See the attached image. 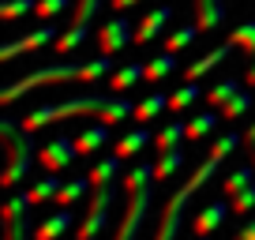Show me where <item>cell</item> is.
<instances>
[{"label": "cell", "instance_id": "cell-32", "mask_svg": "<svg viewBox=\"0 0 255 240\" xmlns=\"http://www.w3.org/2000/svg\"><path fill=\"white\" fill-rule=\"evenodd\" d=\"M237 94H240V79H222L218 87H210V90H207V102L222 109V105H225V102H233Z\"/></svg>", "mask_w": 255, "mask_h": 240}, {"label": "cell", "instance_id": "cell-41", "mask_svg": "<svg viewBox=\"0 0 255 240\" xmlns=\"http://www.w3.org/2000/svg\"><path fill=\"white\" fill-rule=\"evenodd\" d=\"M244 83H248V87H255V60H252V68H248V75H244Z\"/></svg>", "mask_w": 255, "mask_h": 240}, {"label": "cell", "instance_id": "cell-30", "mask_svg": "<svg viewBox=\"0 0 255 240\" xmlns=\"http://www.w3.org/2000/svg\"><path fill=\"white\" fill-rule=\"evenodd\" d=\"M229 41L244 56H252V60H255V19H252V23H240L237 30H229Z\"/></svg>", "mask_w": 255, "mask_h": 240}, {"label": "cell", "instance_id": "cell-9", "mask_svg": "<svg viewBox=\"0 0 255 240\" xmlns=\"http://www.w3.org/2000/svg\"><path fill=\"white\" fill-rule=\"evenodd\" d=\"M75 158H79V150H75V139H68V135H56L53 143H45L38 150V161H41L45 173H60V169H68Z\"/></svg>", "mask_w": 255, "mask_h": 240}, {"label": "cell", "instance_id": "cell-40", "mask_svg": "<svg viewBox=\"0 0 255 240\" xmlns=\"http://www.w3.org/2000/svg\"><path fill=\"white\" fill-rule=\"evenodd\" d=\"M109 4H113V11H117V15H120V11H128V8H135L139 0H109Z\"/></svg>", "mask_w": 255, "mask_h": 240}, {"label": "cell", "instance_id": "cell-37", "mask_svg": "<svg viewBox=\"0 0 255 240\" xmlns=\"http://www.w3.org/2000/svg\"><path fill=\"white\" fill-rule=\"evenodd\" d=\"M98 4H102V0H75V8H72V23H83V26H87L90 19L98 15Z\"/></svg>", "mask_w": 255, "mask_h": 240}, {"label": "cell", "instance_id": "cell-13", "mask_svg": "<svg viewBox=\"0 0 255 240\" xmlns=\"http://www.w3.org/2000/svg\"><path fill=\"white\" fill-rule=\"evenodd\" d=\"M233 49H237V45H233V41H225V45H218V49H210V53H203L199 60H195V64H188V68H184V83H195V79H203L207 72H214V68L222 64V60L233 53Z\"/></svg>", "mask_w": 255, "mask_h": 240}, {"label": "cell", "instance_id": "cell-42", "mask_svg": "<svg viewBox=\"0 0 255 240\" xmlns=\"http://www.w3.org/2000/svg\"><path fill=\"white\" fill-rule=\"evenodd\" d=\"M199 240H207V237H199Z\"/></svg>", "mask_w": 255, "mask_h": 240}, {"label": "cell", "instance_id": "cell-31", "mask_svg": "<svg viewBox=\"0 0 255 240\" xmlns=\"http://www.w3.org/2000/svg\"><path fill=\"white\" fill-rule=\"evenodd\" d=\"M199 34H203L199 23H188V26H180V30H173V34L165 38V53H180V49H188Z\"/></svg>", "mask_w": 255, "mask_h": 240}, {"label": "cell", "instance_id": "cell-29", "mask_svg": "<svg viewBox=\"0 0 255 240\" xmlns=\"http://www.w3.org/2000/svg\"><path fill=\"white\" fill-rule=\"evenodd\" d=\"M56 192H60V180H56V173H49L45 180H38L34 188H26V195H30L34 207H45L49 199H56Z\"/></svg>", "mask_w": 255, "mask_h": 240}, {"label": "cell", "instance_id": "cell-35", "mask_svg": "<svg viewBox=\"0 0 255 240\" xmlns=\"http://www.w3.org/2000/svg\"><path fill=\"white\" fill-rule=\"evenodd\" d=\"M38 8V0H8L4 8H0V15L8 19V23H15L19 15H26V11H34Z\"/></svg>", "mask_w": 255, "mask_h": 240}, {"label": "cell", "instance_id": "cell-15", "mask_svg": "<svg viewBox=\"0 0 255 240\" xmlns=\"http://www.w3.org/2000/svg\"><path fill=\"white\" fill-rule=\"evenodd\" d=\"M105 143H109V124H102V120H98L94 128H87V131H79V135H75V150H79V158L98 154Z\"/></svg>", "mask_w": 255, "mask_h": 240}, {"label": "cell", "instance_id": "cell-34", "mask_svg": "<svg viewBox=\"0 0 255 240\" xmlns=\"http://www.w3.org/2000/svg\"><path fill=\"white\" fill-rule=\"evenodd\" d=\"M229 207H233V214H248V210H255V184H248V188H240V192L237 195H233V203H229Z\"/></svg>", "mask_w": 255, "mask_h": 240}, {"label": "cell", "instance_id": "cell-5", "mask_svg": "<svg viewBox=\"0 0 255 240\" xmlns=\"http://www.w3.org/2000/svg\"><path fill=\"white\" fill-rule=\"evenodd\" d=\"M0 139H4V154H8V165H4V176L0 184L4 188H15L19 176L30 173V161H34V131H26L23 124L15 120H0Z\"/></svg>", "mask_w": 255, "mask_h": 240}, {"label": "cell", "instance_id": "cell-27", "mask_svg": "<svg viewBox=\"0 0 255 240\" xmlns=\"http://www.w3.org/2000/svg\"><path fill=\"white\" fill-rule=\"evenodd\" d=\"M117 173H120V158H117V154H109V158H102L94 169H90V184H94V188H105V184H113V180H117Z\"/></svg>", "mask_w": 255, "mask_h": 240}, {"label": "cell", "instance_id": "cell-23", "mask_svg": "<svg viewBox=\"0 0 255 240\" xmlns=\"http://www.w3.org/2000/svg\"><path fill=\"white\" fill-rule=\"evenodd\" d=\"M176 53H161V56H154V60H146V83H165L169 75L176 72Z\"/></svg>", "mask_w": 255, "mask_h": 240}, {"label": "cell", "instance_id": "cell-38", "mask_svg": "<svg viewBox=\"0 0 255 240\" xmlns=\"http://www.w3.org/2000/svg\"><path fill=\"white\" fill-rule=\"evenodd\" d=\"M244 150H248V161L255 165V124H252V128L244 131Z\"/></svg>", "mask_w": 255, "mask_h": 240}, {"label": "cell", "instance_id": "cell-2", "mask_svg": "<svg viewBox=\"0 0 255 240\" xmlns=\"http://www.w3.org/2000/svg\"><path fill=\"white\" fill-rule=\"evenodd\" d=\"M240 143H244V135H240V131H229V135H222L218 143H210L207 158H203L199 169L191 173V180L180 188V192L169 195V203H165V210H161V222H158V233H154V240H176V233H180V214H184V207H188V199L199 192L203 184H207L210 176L218 173V165H222V161L229 158V154L237 150Z\"/></svg>", "mask_w": 255, "mask_h": 240}, {"label": "cell", "instance_id": "cell-24", "mask_svg": "<svg viewBox=\"0 0 255 240\" xmlns=\"http://www.w3.org/2000/svg\"><path fill=\"white\" fill-rule=\"evenodd\" d=\"M83 41H87V26H83V23H72L68 30L60 34V38L53 41V49H56V56H72Z\"/></svg>", "mask_w": 255, "mask_h": 240}, {"label": "cell", "instance_id": "cell-19", "mask_svg": "<svg viewBox=\"0 0 255 240\" xmlns=\"http://www.w3.org/2000/svg\"><path fill=\"white\" fill-rule=\"evenodd\" d=\"M146 143H150V131H146L143 124H139V128L124 131V135L117 139V146H113V154H117V158L124 161V158H131V154H139V150H143Z\"/></svg>", "mask_w": 255, "mask_h": 240}, {"label": "cell", "instance_id": "cell-26", "mask_svg": "<svg viewBox=\"0 0 255 240\" xmlns=\"http://www.w3.org/2000/svg\"><path fill=\"white\" fill-rule=\"evenodd\" d=\"M248 184H255V165H252V161H248V165H237L229 176H225V180H222V192L233 199V195H237L240 188H248Z\"/></svg>", "mask_w": 255, "mask_h": 240}, {"label": "cell", "instance_id": "cell-20", "mask_svg": "<svg viewBox=\"0 0 255 240\" xmlns=\"http://www.w3.org/2000/svg\"><path fill=\"white\" fill-rule=\"evenodd\" d=\"M199 98H203V87H199V83H184L180 90H173V94H169V113L184 117V113L199 102Z\"/></svg>", "mask_w": 255, "mask_h": 240}, {"label": "cell", "instance_id": "cell-17", "mask_svg": "<svg viewBox=\"0 0 255 240\" xmlns=\"http://www.w3.org/2000/svg\"><path fill=\"white\" fill-rule=\"evenodd\" d=\"M184 139H188V120L176 117V120H169L165 128L154 135V150H158V154H161V150H173V146H180Z\"/></svg>", "mask_w": 255, "mask_h": 240}, {"label": "cell", "instance_id": "cell-8", "mask_svg": "<svg viewBox=\"0 0 255 240\" xmlns=\"http://www.w3.org/2000/svg\"><path fill=\"white\" fill-rule=\"evenodd\" d=\"M60 38V30H56L53 23H41L38 30H30V34H23V38H15V41H8V45L0 49V60H15L19 53H38V49H45V45H53V41Z\"/></svg>", "mask_w": 255, "mask_h": 240}, {"label": "cell", "instance_id": "cell-39", "mask_svg": "<svg viewBox=\"0 0 255 240\" xmlns=\"http://www.w3.org/2000/svg\"><path fill=\"white\" fill-rule=\"evenodd\" d=\"M233 240H255V218H252L248 225H240V229L233 233Z\"/></svg>", "mask_w": 255, "mask_h": 240}, {"label": "cell", "instance_id": "cell-21", "mask_svg": "<svg viewBox=\"0 0 255 240\" xmlns=\"http://www.w3.org/2000/svg\"><path fill=\"white\" fill-rule=\"evenodd\" d=\"M222 19H225L222 0H195V23H199V30H214Z\"/></svg>", "mask_w": 255, "mask_h": 240}, {"label": "cell", "instance_id": "cell-18", "mask_svg": "<svg viewBox=\"0 0 255 240\" xmlns=\"http://www.w3.org/2000/svg\"><path fill=\"white\" fill-rule=\"evenodd\" d=\"M87 192H94V184H90V173L87 176H72L68 184H60V192H56V207H75V203L83 199Z\"/></svg>", "mask_w": 255, "mask_h": 240}, {"label": "cell", "instance_id": "cell-14", "mask_svg": "<svg viewBox=\"0 0 255 240\" xmlns=\"http://www.w3.org/2000/svg\"><path fill=\"white\" fill-rule=\"evenodd\" d=\"M229 203H207V207L195 214V222H191V229H195V237H210V233L218 229V225L229 218Z\"/></svg>", "mask_w": 255, "mask_h": 240}, {"label": "cell", "instance_id": "cell-12", "mask_svg": "<svg viewBox=\"0 0 255 240\" xmlns=\"http://www.w3.org/2000/svg\"><path fill=\"white\" fill-rule=\"evenodd\" d=\"M75 225V214H72V207H56L53 214L45 218V222L34 229V240H60L64 233Z\"/></svg>", "mask_w": 255, "mask_h": 240}, {"label": "cell", "instance_id": "cell-28", "mask_svg": "<svg viewBox=\"0 0 255 240\" xmlns=\"http://www.w3.org/2000/svg\"><path fill=\"white\" fill-rule=\"evenodd\" d=\"M214 128H218V113H214V109L199 113V117H191V120H188V143H199V139L210 135Z\"/></svg>", "mask_w": 255, "mask_h": 240}, {"label": "cell", "instance_id": "cell-4", "mask_svg": "<svg viewBox=\"0 0 255 240\" xmlns=\"http://www.w3.org/2000/svg\"><path fill=\"white\" fill-rule=\"evenodd\" d=\"M124 192H128V207L120 214V229L113 240H139V229H143L150 199H154V165L150 161H143V165H135L128 173Z\"/></svg>", "mask_w": 255, "mask_h": 240}, {"label": "cell", "instance_id": "cell-10", "mask_svg": "<svg viewBox=\"0 0 255 240\" xmlns=\"http://www.w3.org/2000/svg\"><path fill=\"white\" fill-rule=\"evenodd\" d=\"M135 41V30H131V23H128L124 15H117V19H109V23L98 30V49H102L105 56H113V53H120L124 45H131Z\"/></svg>", "mask_w": 255, "mask_h": 240}, {"label": "cell", "instance_id": "cell-16", "mask_svg": "<svg viewBox=\"0 0 255 240\" xmlns=\"http://www.w3.org/2000/svg\"><path fill=\"white\" fill-rule=\"evenodd\" d=\"M139 79H146V64H143V60H128L120 72L109 75V90H117V94H120V90H131Z\"/></svg>", "mask_w": 255, "mask_h": 240}, {"label": "cell", "instance_id": "cell-7", "mask_svg": "<svg viewBox=\"0 0 255 240\" xmlns=\"http://www.w3.org/2000/svg\"><path fill=\"white\" fill-rule=\"evenodd\" d=\"M30 195H11L4 207V240H30Z\"/></svg>", "mask_w": 255, "mask_h": 240}, {"label": "cell", "instance_id": "cell-25", "mask_svg": "<svg viewBox=\"0 0 255 240\" xmlns=\"http://www.w3.org/2000/svg\"><path fill=\"white\" fill-rule=\"evenodd\" d=\"M180 165H184V150H180V146L161 150L158 161H154V180H169L173 173H180Z\"/></svg>", "mask_w": 255, "mask_h": 240}, {"label": "cell", "instance_id": "cell-6", "mask_svg": "<svg viewBox=\"0 0 255 240\" xmlns=\"http://www.w3.org/2000/svg\"><path fill=\"white\" fill-rule=\"evenodd\" d=\"M113 199H117V188H113V184L94 188V192H90V207H87V214H83L79 229H75V240H98V233L109 225V207H113Z\"/></svg>", "mask_w": 255, "mask_h": 240}, {"label": "cell", "instance_id": "cell-33", "mask_svg": "<svg viewBox=\"0 0 255 240\" xmlns=\"http://www.w3.org/2000/svg\"><path fill=\"white\" fill-rule=\"evenodd\" d=\"M248 109H252V94H248V90H240L233 102H225V105H222V117H225V120H240Z\"/></svg>", "mask_w": 255, "mask_h": 240}, {"label": "cell", "instance_id": "cell-22", "mask_svg": "<svg viewBox=\"0 0 255 240\" xmlns=\"http://www.w3.org/2000/svg\"><path fill=\"white\" fill-rule=\"evenodd\" d=\"M161 109H169V94H161V90H154L150 98H143V102H135V113H131V120L135 124H146V120H154Z\"/></svg>", "mask_w": 255, "mask_h": 240}, {"label": "cell", "instance_id": "cell-11", "mask_svg": "<svg viewBox=\"0 0 255 240\" xmlns=\"http://www.w3.org/2000/svg\"><path fill=\"white\" fill-rule=\"evenodd\" d=\"M169 19H173V8H169V4H158V8H150L143 19H139V26H135V45H146V41H154Z\"/></svg>", "mask_w": 255, "mask_h": 240}, {"label": "cell", "instance_id": "cell-3", "mask_svg": "<svg viewBox=\"0 0 255 240\" xmlns=\"http://www.w3.org/2000/svg\"><path fill=\"white\" fill-rule=\"evenodd\" d=\"M113 75V60L109 56H98V60H83V64H72V60H60V64H41L34 68L30 75L15 79L8 90H0V105H11L15 98H23L26 90H38V87H56V83H98Z\"/></svg>", "mask_w": 255, "mask_h": 240}, {"label": "cell", "instance_id": "cell-36", "mask_svg": "<svg viewBox=\"0 0 255 240\" xmlns=\"http://www.w3.org/2000/svg\"><path fill=\"white\" fill-rule=\"evenodd\" d=\"M72 8V0H38V8H34V15L38 19H56L60 11Z\"/></svg>", "mask_w": 255, "mask_h": 240}, {"label": "cell", "instance_id": "cell-1", "mask_svg": "<svg viewBox=\"0 0 255 240\" xmlns=\"http://www.w3.org/2000/svg\"><path fill=\"white\" fill-rule=\"evenodd\" d=\"M135 113V102H128V98H120V94H75V98H68V102H60V105H41V109H34V113H26L19 124H23L26 131H38V128H45V124H53V120H68V117H94V120H102V124H120V120H128Z\"/></svg>", "mask_w": 255, "mask_h": 240}]
</instances>
